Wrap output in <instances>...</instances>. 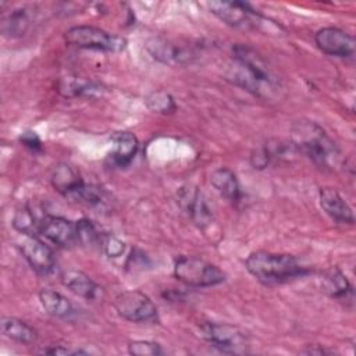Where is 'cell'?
I'll return each instance as SVG.
<instances>
[{"label":"cell","instance_id":"1","mask_svg":"<svg viewBox=\"0 0 356 356\" xmlns=\"http://www.w3.org/2000/svg\"><path fill=\"white\" fill-rule=\"evenodd\" d=\"M234 61L225 71V79L260 99L275 96L280 83L264 63V60L249 46L232 47Z\"/></svg>","mask_w":356,"mask_h":356},{"label":"cell","instance_id":"2","mask_svg":"<svg viewBox=\"0 0 356 356\" xmlns=\"http://www.w3.org/2000/svg\"><path fill=\"white\" fill-rule=\"evenodd\" d=\"M292 145L321 170L334 171L342 163V154L337 143L314 122H296L292 128Z\"/></svg>","mask_w":356,"mask_h":356},{"label":"cell","instance_id":"3","mask_svg":"<svg viewBox=\"0 0 356 356\" xmlns=\"http://www.w3.org/2000/svg\"><path fill=\"white\" fill-rule=\"evenodd\" d=\"M246 270L264 285H277L286 281L303 277L307 274V267L303 266L295 256L286 253H271L257 250L245 260Z\"/></svg>","mask_w":356,"mask_h":356},{"label":"cell","instance_id":"4","mask_svg":"<svg viewBox=\"0 0 356 356\" xmlns=\"http://www.w3.org/2000/svg\"><path fill=\"white\" fill-rule=\"evenodd\" d=\"M174 275L178 281L189 286L206 288L225 281V273L196 256H181L174 263Z\"/></svg>","mask_w":356,"mask_h":356},{"label":"cell","instance_id":"5","mask_svg":"<svg viewBox=\"0 0 356 356\" xmlns=\"http://www.w3.org/2000/svg\"><path fill=\"white\" fill-rule=\"evenodd\" d=\"M67 44L81 49H95L104 51H122L127 47V40L121 36L111 35L104 29L92 25L71 26L64 33Z\"/></svg>","mask_w":356,"mask_h":356},{"label":"cell","instance_id":"6","mask_svg":"<svg viewBox=\"0 0 356 356\" xmlns=\"http://www.w3.org/2000/svg\"><path fill=\"white\" fill-rule=\"evenodd\" d=\"M117 313L132 323H156L157 307L152 299L140 291H124L114 299Z\"/></svg>","mask_w":356,"mask_h":356},{"label":"cell","instance_id":"7","mask_svg":"<svg viewBox=\"0 0 356 356\" xmlns=\"http://www.w3.org/2000/svg\"><path fill=\"white\" fill-rule=\"evenodd\" d=\"M200 337L211 346L227 353H245L248 346L246 335L235 325L225 323H202L199 327Z\"/></svg>","mask_w":356,"mask_h":356},{"label":"cell","instance_id":"8","mask_svg":"<svg viewBox=\"0 0 356 356\" xmlns=\"http://www.w3.org/2000/svg\"><path fill=\"white\" fill-rule=\"evenodd\" d=\"M207 7L224 24L239 29L259 28L264 21L256 10L242 1H209Z\"/></svg>","mask_w":356,"mask_h":356},{"label":"cell","instance_id":"9","mask_svg":"<svg viewBox=\"0 0 356 356\" xmlns=\"http://www.w3.org/2000/svg\"><path fill=\"white\" fill-rule=\"evenodd\" d=\"M314 42L317 47L334 57H352L355 54V39L350 33L335 28V26H325L316 32Z\"/></svg>","mask_w":356,"mask_h":356},{"label":"cell","instance_id":"10","mask_svg":"<svg viewBox=\"0 0 356 356\" xmlns=\"http://www.w3.org/2000/svg\"><path fill=\"white\" fill-rule=\"evenodd\" d=\"M178 203L185 214L199 228H206L213 221V213L206 202V197L196 186H182L177 193Z\"/></svg>","mask_w":356,"mask_h":356},{"label":"cell","instance_id":"11","mask_svg":"<svg viewBox=\"0 0 356 356\" xmlns=\"http://www.w3.org/2000/svg\"><path fill=\"white\" fill-rule=\"evenodd\" d=\"M39 234L60 248H72L79 243L76 222L60 216H44L40 220Z\"/></svg>","mask_w":356,"mask_h":356},{"label":"cell","instance_id":"12","mask_svg":"<svg viewBox=\"0 0 356 356\" xmlns=\"http://www.w3.org/2000/svg\"><path fill=\"white\" fill-rule=\"evenodd\" d=\"M21 253L29 266L42 275H49L56 268V257L53 250L42 242L36 235H25L19 243Z\"/></svg>","mask_w":356,"mask_h":356},{"label":"cell","instance_id":"13","mask_svg":"<svg viewBox=\"0 0 356 356\" xmlns=\"http://www.w3.org/2000/svg\"><path fill=\"white\" fill-rule=\"evenodd\" d=\"M146 49L152 57L163 64L178 65L191 61L193 57L191 49L177 44L164 38H152L146 42Z\"/></svg>","mask_w":356,"mask_h":356},{"label":"cell","instance_id":"14","mask_svg":"<svg viewBox=\"0 0 356 356\" xmlns=\"http://www.w3.org/2000/svg\"><path fill=\"white\" fill-rule=\"evenodd\" d=\"M318 202L321 209L335 221L352 224L355 221L353 211L339 192L334 188H321L318 192Z\"/></svg>","mask_w":356,"mask_h":356},{"label":"cell","instance_id":"15","mask_svg":"<svg viewBox=\"0 0 356 356\" xmlns=\"http://www.w3.org/2000/svg\"><path fill=\"white\" fill-rule=\"evenodd\" d=\"M111 143L113 149L110 153V160L117 167L128 165L135 157L139 147L138 138L128 131L114 132L111 136Z\"/></svg>","mask_w":356,"mask_h":356},{"label":"cell","instance_id":"16","mask_svg":"<svg viewBox=\"0 0 356 356\" xmlns=\"http://www.w3.org/2000/svg\"><path fill=\"white\" fill-rule=\"evenodd\" d=\"M61 282L72 293L86 300H96L102 296V288L89 275L79 270L64 271L61 274Z\"/></svg>","mask_w":356,"mask_h":356},{"label":"cell","instance_id":"17","mask_svg":"<svg viewBox=\"0 0 356 356\" xmlns=\"http://www.w3.org/2000/svg\"><path fill=\"white\" fill-rule=\"evenodd\" d=\"M57 92L63 97H93L100 95L102 86L79 76H63L57 82Z\"/></svg>","mask_w":356,"mask_h":356},{"label":"cell","instance_id":"18","mask_svg":"<svg viewBox=\"0 0 356 356\" xmlns=\"http://www.w3.org/2000/svg\"><path fill=\"white\" fill-rule=\"evenodd\" d=\"M32 11L33 10L29 7H19L3 15L0 22L1 33L7 38H19L25 35L33 18Z\"/></svg>","mask_w":356,"mask_h":356},{"label":"cell","instance_id":"19","mask_svg":"<svg viewBox=\"0 0 356 356\" xmlns=\"http://www.w3.org/2000/svg\"><path fill=\"white\" fill-rule=\"evenodd\" d=\"M39 300L47 314L57 318H68L74 314V305L63 293L44 288L39 292Z\"/></svg>","mask_w":356,"mask_h":356},{"label":"cell","instance_id":"20","mask_svg":"<svg viewBox=\"0 0 356 356\" xmlns=\"http://www.w3.org/2000/svg\"><path fill=\"white\" fill-rule=\"evenodd\" d=\"M210 182L216 191L229 202L241 199V186L236 175L228 168H217L210 175Z\"/></svg>","mask_w":356,"mask_h":356},{"label":"cell","instance_id":"21","mask_svg":"<svg viewBox=\"0 0 356 356\" xmlns=\"http://www.w3.org/2000/svg\"><path fill=\"white\" fill-rule=\"evenodd\" d=\"M1 325V332L19 343H32L38 338V332L33 327H31L28 323L17 318V317H10L4 316L0 320Z\"/></svg>","mask_w":356,"mask_h":356},{"label":"cell","instance_id":"22","mask_svg":"<svg viewBox=\"0 0 356 356\" xmlns=\"http://www.w3.org/2000/svg\"><path fill=\"white\" fill-rule=\"evenodd\" d=\"M64 197L86 207H100L104 203V193L102 188L92 184H85L82 179Z\"/></svg>","mask_w":356,"mask_h":356},{"label":"cell","instance_id":"23","mask_svg":"<svg viewBox=\"0 0 356 356\" xmlns=\"http://www.w3.org/2000/svg\"><path fill=\"white\" fill-rule=\"evenodd\" d=\"M323 281H324V291L335 299L346 300L352 295V285L349 284L346 277L335 267L330 268L324 274Z\"/></svg>","mask_w":356,"mask_h":356},{"label":"cell","instance_id":"24","mask_svg":"<svg viewBox=\"0 0 356 356\" xmlns=\"http://www.w3.org/2000/svg\"><path fill=\"white\" fill-rule=\"evenodd\" d=\"M81 181L79 175L68 164H58L51 175V184L57 192L65 196L78 182Z\"/></svg>","mask_w":356,"mask_h":356},{"label":"cell","instance_id":"25","mask_svg":"<svg viewBox=\"0 0 356 356\" xmlns=\"http://www.w3.org/2000/svg\"><path fill=\"white\" fill-rule=\"evenodd\" d=\"M40 220H36L33 211L28 207L19 209L15 211L13 218V227L25 235H36L39 234Z\"/></svg>","mask_w":356,"mask_h":356},{"label":"cell","instance_id":"26","mask_svg":"<svg viewBox=\"0 0 356 356\" xmlns=\"http://www.w3.org/2000/svg\"><path fill=\"white\" fill-rule=\"evenodd\" d=\"M76 232H78V242L81 245L89 248H100V242L103 234L97 231L95 224L88 218H81L76 221Z\"/></svg>","mask_w":356,"mask_h":356},{"label":"cell","instance_id":"27","mask_svg":"<svg viewBox=\"0 0 356 356\" xmlns=\"http://www.w3.org/2000/svg\"><path fill=\"white\" fill-rule=\"evenodd\" d=\"M145 103L149 110L153 113H160V114H168L175 110V102L171 97L170 93L163 92V90H156L152 92L146 96Z\"/></svg>","mask_w":356,"mask_h":356},{"label":"cell","instance_id":"28","mask_svg":"<svg viewBox=\"0 0 356 356\" xmlns=\"http://www.w3.org/2000/svg\"><path fill=\"white\" fill-rule=\"evenodd\" d=\"M128 352L134 356H156V355H160L163 350L157 342L138 339V341H131L128 343Z\"/></svg>","mask_w":356,"mask_h":356},{"label":"cell","instance_id":"29","mask_svg":"<svg viewBox=\"0 0 356 356\" xmlns=\"http://www.w3.org/2000/svg\"><path fill=\"white\" fill-rule=\"evenodd\" d=\"M100 248L108 257H120L125 250V243L114 235L103 234Z\"/></svg>","mask_w":356,"mask_h":356},{"label":"cell","instance_id":"30","mask_svg":"<svg viewBox=\"0 0 356 356\" xmlns=\"http://www.w3.org/2000/svg\"><path fill=\"white\" fill-rule=\"evenodd\" d=\"M42 353H49V355H81V353H88L86 350L82 349H68L64 346H53V348H46L42 350Z\"/></svg>","mask_w":356,"mask_h":356},{"label":"cell","instance_id":"31","mask_svg":"<svg viewBox=\"0 0 356 356\" xmlns=\"http://www.w3.org/2000/svg\"><path fill=\"white\" fill-rule=\"evenodd\" d=\"M19 139L25 146H28L31 149H39L40 147V140H39V138L35 132H25Z\"/></svg>","mask_w":356,"mask_h":356},{"label":"cell","instance_id":"32","mask_svg":"<svg viewBox=\"0 0 356 356\" xmlns=\"http://www.w3.org/2000/svg\"><path fill=\"white\" fill-rule=\"evenodd\" d=\"M303 353H307V355H324V353H330L328 350H325V349H321V348H309V349H306V350H303Z\"/></svg>","mask_w":356,"mask_h":356}]
</instances>
